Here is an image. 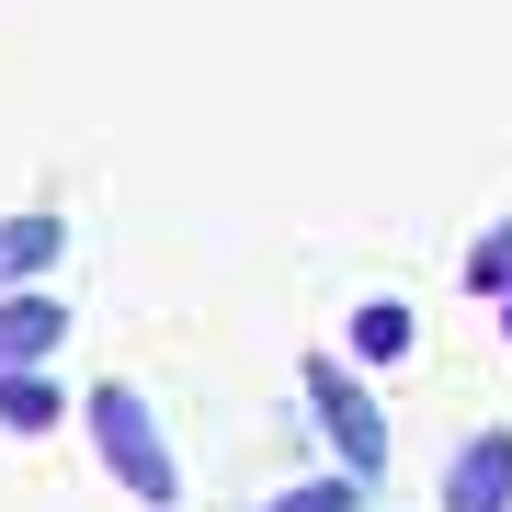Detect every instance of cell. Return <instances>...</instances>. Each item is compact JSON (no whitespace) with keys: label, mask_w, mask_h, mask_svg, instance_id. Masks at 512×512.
I'll return each mask as SVG.
<instances>
[{"label":"cell","mask_w":512,"mask_h":512,"mask_svg":"<svg viewBox=\"0 0 512 512\" xmlns=\"http://www.w3.org/2000/svg\"><path fill=\"white\" fill-rule=\"evenodd\" d=\"M92 444H103V467H114V490H126V501H148V512L183 501L171 433H160V410H148L137 387H92Z\"/></svg>","instance_id":"1"},{"label":"cell","mask_w":512,"mask_h":512,"mask_svg":"<svg viewBox=\"0 0 512 512\" xmlns=\"http://www.w3.org/2000/svg\"><path fill=\"white\" fill-rule=\"evenodd\" d=\"M296 387L319 399V433L342 444V478L365 490V478L387 467V421H376V399L353 387V365H342V353H308V365H296Z\"/></svg>","instance_id":"2"},{"label":"cell","mask_w":512,"mask_h":512,"mask_svg":"<svg viewBox=\"0 0 512 512\" xmlns=\"http://www.w3.org/2000/svg\"><path fill=\"white\" fill-rule=\"evenodd\" d=\"M433 512H512V433H501V421L444 456V501Z\"/></svg>","instance_id":"3"},{"label":"cell","mask_w":512,"mask_h":512,"mask_svg":"<svg viewBox=\"0 0 512 512\" xmlns=\"http://www.w3.org/2000/svg\"><path fill=\"white\" fill-rule=\"evenodd\" d=\"M57 330H69V308L35 285V296H0V376H46Z\"/></svg>","instance_id":"4"},{"label":"cell","mask_w":512,"mask_h":512,"mask_svg":"<svg viewBox=\"0 0 512 512\" xmlns=\"http://www.w3.org/2000/svg\"><path fill=\"white\" fill-rule=\"evenodd\" d=\"M57 251H69V228H57L46 205H35V217H0V296H35V274Z\"/></svg>","instance_id":"5"},{"label":"cell","mask_w":512,"mask_h":512,"mask_svg":"<svg viewBox=\"0 0 512 512\" xmlns=\"http://www.w3.org/2000/svg\"><path fill=\"white\" fill-rule=\"evenodd\" d=\"M342 330H353V365H410V342H421V319L399 308V296H365Z\"/></svg>","instance_id":"6"},{"label":"cell","mask_w":512,"mask_h":512,"mask_svg":"<svg viewBox=\"0 0 512 512\" xmlns=\"http://www.w3.org/2000/svg\"><path fill=\"white\" fill-rule=\"evenodd\" d=\"M456 274H467V296H512V217H501L490 239H478V251L456 262Z\"/></svg>","instance_id":"7"},{"label":"cell","mask_w":512,"mask_h":512,"mask_svg":"<svg viewBox=\"0 0 512 512\" xmlns=\"http://www.w3.org/2000/svg\"><path fill=\"white\" fill-rule=\"evenodd\" d=\"M0 421H12V433H46V421H57V387L46 376H0Z\"/></svg>","instance_id":"8"},{"label":"cell","mask_w":512,"mask_h":512,"mask_svg":"<svg viewBox=\"0 0 512 512\" xmlns=\"http://www.w3.org/2000/svg\"><path fill=\"white\" fill-rule=\"evenodd\" d=\"M274 512H365V490H353V478H296Z\"/></svg>","instance_id":"9"},{"label":"cell","mask_w":512,"mask_h":512,"mask_svg":"<svg viewBox=\"0 0 512 512\" xmlns=\"http://www.w3.org/2000/svg\"><path fill=\"white\" fill-rule=\"evenodd\" d=\"M501 319H512V296H501ZM501 342H512V330H501Z\"/></svg>","instance_id":"10"}]
</instances>
